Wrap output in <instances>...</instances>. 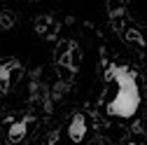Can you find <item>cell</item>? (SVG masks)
<instances>
[{
    "label": "cell",
    "instance_id": "6da1fadb",
    "mask_svg": "<svg viewBox=\"0 0 147 145\" xmlns=\"http://www.w3.org/2000/svg\"><path fill=\"white\" fill-rule=\"evenodd\" d=\"M107 77L115 80V84H117L115 98L107 103V112L112 117H124V119L133 117L140 108V89H138L136 75L124 66H112Z\"/></svg>",
    "mask_w": 147,
    "mask_h": 145
},
{
    "label": "cell",
    "instance_id": "7a4b0ae2",
    "mask_svg": "<svg viewBox=\"0 0 147 145\" xmlns=\"http://www.w3.org/2000/svg\"><path fill=\"white\" fill-rule=\"evenodd\" d=\"M21 72V63L19 61H7V63H0V94H7L9 87L14 82V75Z\"/></svg>",
    "mask_w": 147,
    "mask_h": 145
},
{
    "label": "cell",
    "instance_id": "3957f363",
    "mask_svg": "<svg viewBox=\"0 0 147 145\" xmlns=\"http://www.w3.org/2000/svg\"><path fill=\"white\" fill-rule=\"evenodd\" d=\"M84 136H86V119H84V115H72V119H70V124H68V138L72 140V143H80V140H84Z\"/></svg>",
    "mask_w": 147,
    "mask_h": 145
},
{
    "label": "cell",
    "instance_id": "277c9868",
    "mask_svg": "<svg viewBox=\"0 0 147 145\" xmlns=\"http://www.w3.org/2000/svg\"><path fill=\"white\" fill-rule=\"evenodd\" d=\"M28 136V119H21V122H12L9 129H7V143L9 145H19L24 143Z\"/></svg>",
    "mask_w": 147,
    "mask_h": 145
},
{
    "label": "cell",
    "instance_id": "5b68a950",
    "mask_svg": "<svg viewBox=\"0 0 147 145\" xmlns=\"http://www.w3.org/2000/svg\"><path fill=\"white\" fill-rule=\"evenodd\" d=\"M14 21H16V14L12 9H3L0 12V30H9L14 26Z\"/></svg>",
    "mask_w": 147,
    "mask_h": 145
},
{
    "label": "cell",
    "instance_id": "8992f818",
    "mask_svg": "<svg viewBox=\"0 0 147 145\" xmlns=\"http://www.w3.org/2000/svg\"><path fill=\"white\" fill-rule=\"evenodd\" d=\"M124 40L131 42V45H145V38L140 35V30H136V28H128V30L124 33Z\"/></svg>",
    "mask_w": 147,
    "mask_h": 145
}]
</instances>
